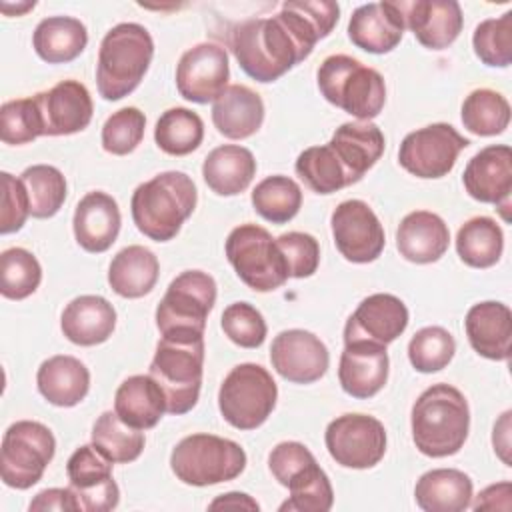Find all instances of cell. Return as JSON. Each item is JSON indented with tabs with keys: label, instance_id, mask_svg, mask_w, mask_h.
Listing matches in <instances>:
<instances>
[{
	"label": "cell",
	"instance_id": "1",
	"mask_svg": "<svg viewBox=\"0 0 512 512\" xmlns=\"http://www.w3.org/2000/svg\"><path fill=\"white\" fill-rule=\"evenodd\" d=\"M412 440L430 458L460 452L468 438L470 410L464 394L450 384H432L412 406Z\"/></svg>",
	"mask_w": 512,
	"mask_h": 512
},
{
	"label": "cell",
	"instance_id": "2",
	"mask_svg": "<svg viewBox=\"0 0 512 512\" xmlns=\"http://www.w3.org/2000/svg\"><path fill=\"white\" fill-rule=\"evenodd\" d=\"M230 46L240 68L258 82H274L306 58L280 14L240 22L232 30Z\"/></svg>",
	"mask_w": 512,
	"mask_h": 512
},
{
	"label": "cell",
	"instance_id": "3",
	"mask_svg": "<svg viewBox=\"0 0 512 512\" xmlns=\"http://www.w3.org/2000/svg\"><path fill=\"white\" fill-rule=\"evenodd\" d=\"M198 200L192 178L178 170H168L140 184L130 200L136 228L154 242H168L184 220L194 212Z\"/></svg>",
	"mask_w": 512,
	"mask_h": 512
},
{
	"label": "cell",
	"instance_id": "4",
	"mask_svg": "<svg viewBox=\"0 0 512 512\" xmlns=\"http://www.w3.org/2000/svg\"><path fill=\"white\" fill-rule=\"evenodd\" d=\"M154 56L150 32L136 22L116 24L106 32L98 50L96 84L104 100H120L134 92Z\"/></svg>",
	"mask_w": 512,
	"mask_h": 512
},
{
	"label": "cell",
	"instance_id": "5",
	"mask_svg": "<svg viewBox=\"0 0 512 512\" xmlns=\"http://www.w3.org/2000/svg\"><path fill=\"white\" fill-rule=\"evenodd\" d=\"M316 78L322 96L358 120L376 118L386 104L382 74L352 56L332 54L324 58Z\"/></svg>",
	"mask_w": 512,
	"mask_h": 512
},
{
	"label": "cell",
	"instance_id": "6",
	"mask_svg": "<svg viewBox=\"0 0 512 512\" xmlns=\"http://www.w3.org/2000/svg\"><path fill=\"white\" fill-rule=\"evenodd\" d=\"M204 336L174 338L162 336L150 362V376L166 396V412L186 414L200 396L204 372Z\"/></svg>",
	"mask_w": 512,
	"mask_h": 512
},
{
	"label": "cell",
	"instance_id": "7",
	"mask_svg": "<svg viewBox=\"0 0 512 512\" xmlns=\"http://www.w3.org/2000/svg\"><path fill=\"white\" fill-rule=\"evenodd\" d=\"M170 468L184 484L212 486L238 478L246 468V452L228 438L190 434L174 446Z\"/></svg>",
	"mask_w": 512,
	"mask_h": 512
},
{
	"label": "cell",
	"instance_id": "8",
	"mask_svg": "<svg viewBox=\"0 0 512 512\" xmlns=\"http://www.w3.org/2000/svg\"><path fill=\"white\" fill-rule=\"evenodd\" d=\"M216 302V282L202 270L178 274L156 308V326L162 336L200 338Z\"/></svg>",
	"mask_w": 512,
	"mask_h": 512
},
{
	"label": "cell",
	"instance_id": "9",
	"mask_svg": "<svg viewBox=\"0 0 512 512\" xmlns=\"http://www.w3.org/2000/svg\"><path fill=\"white\" fill-rule=\"evenodd\" d=\"M278 388L272 374L260 364L234 366L218 390L222 418L238 430H254L272 414Z\"/></svg>",
	"mask_w": 512,
	"mask_h": 512
},
{
	"label": "cell",
	"instance_id": "10",
	"mask_svg": "<svg viewBox=\"0 0 512 512\" xmlns=\"http://www.w3.org/2000/svg\"><path fill=\"white\" fill-rule=\"evenodd\" d=\"M226 258L238 278L256 292H272L288 280L276 238L258 224H240L226 238Z\"/></svg>",
	"mask_w": 512,
	"mask_h": 512
},
{
	"label": "cell",
	"instance_id": "11",
	"mask_svg": "<svg viewBox=\"0 0 512 512\" xmlns=\"http://www.w3.org/2000/svg\"><path fill=\"white\" fill-rule=\"evenodd\" d=\"M56 440L48 426L36 420H18L8 426L0 448L2 482L16 490L32 488L52 462Z\"/></svg>",
	"mask_w": 512,
	"mask_h": 512
},
{
	"label": "cell",
	"instance_id": "12",
	"mask_svg": "<svg viewBox=\"0 0 512 512\" xmlns=\"http://www.w3.org/2000/svg\"><path fill=\"white\" fill-rule=\"evenodd\" d=\"M468 144L470 140L454 126L436 122L404 136L398 150V162L412 176L442 178L454 168L458 154Z\"/></svg>",
	"mask_w": 512,
	"mask_h": 512
},
{
	"label": "cell",
	"instance_id": "13",
	"mask_svg": "<svg viewBox=\"0 0 512 512\" xmlns=\"http://www.w3.org/2000/svg\"><path fill=\"white\" fill-rule=\"evenodd\" d=\"M328 454L344 468L376 466L386 452L384 424L368 414H342L326 426Z\"/></svg>",
	"mask_w": 512,
	"mask_h": 512
},
{
	"label": "cell",
	"instance_id": "14",
	"mask_svg": "<svg viewBox=\"0 0 512 512\" xmlns=\"http://www.w3.org/2000/svg\"><path fill=\"white\" fill-rule=\"evenodd\" d=\"M338 252L354 264L374 262L384 250V228L364 200L340 202L330 218Z\"/></svg>",
	"mask_w": 512,
	"mask_h": 512
},
{
	"label": "cell",
	"instance_id": "15",
	"mask_svg": "<svg viewBox=\"0 0 512 512\" xmlns=\"http://www.w3.org/2000/svg\"><path fill=\"white\" fill-rule=\"evenodd\" d=\"M112 464L94 444H84L72 452L66 474L80 510L108 512L118 506L120 490L112 478Z\"/></svg>",
	"mask_w": 512,
	"mask_h": 512
},
{
	"label": "cell",
	"instance_id": "16",
	"mask_svg": "<svg viewBox=\"0 0 512 512\" xmlns=\"http://www.w3.org/2000/svg\"><path fill=\"white\" fill-rule=\"evenodd\" d=\"M228 76L226 48L214 42H202L180 56L176 66V88L182 98L196 104H208L226 90Z\"/></svg>",
	"mask_w": 512,
	"mask_h": 512
},
{
	"label": "cell",
	"instance_id": "17",
	"mask_svg": "<svg viewBox=\"0 0 512 512\" xmlns=\"http://www.w3.org/2000/svg\"><path fill=\"white\" fill-rule=\"evenodd\" d=\"M270 360L284 380L294 384H312L326 374L330 354L316 334L292 328L282 330L272 340Z\"/></svg>",
	"mask_w": 512,
	"mask_h": 512
},
{
	"label": "cell",
	"instance_id": "18",
	"mask_svg": "<svg viewBox=\"0 0 512 512\" xmlns=\"http://www.w3.org/2000/svg\"><path fill=\"white\" fill-rule=\"evenodd\" d=\"M466 192L484 204H494L508 220L512 192V150L506 144H492L474 154L462 174Z\"/></svg>",
	"mask_w": 512,
	"mask_h": 512
},
{
	"label": "cell",
	"instance_id": "19",
	"mask_svg": "<svg viewBox=\"0 0 512 512\" xmlns=\"http://www.w3.org/2000/svg\"><path fill=\"white\" fill-rule=\"evenodd\" d=\"M408 326L406 304L386 292L364 298L344 326V344L348 342H374L388 346Z\"/></svg>",
	"mask_w": 512,
	"mask_h": 512
},
{
	"label": "cell",
	"instance_id": "20",
	"mask_svg": "<svg viewBox=\"0 0 512 512\" xmlns=\"http://www.w3.org/2000/svg\"><path fill=\"white\" fill-rule=\"evenodd\" d=\"M34 100L42 118V136L76 134L92 120L90 92L78 80H62L50 90L38 92Z\"/></svg>",
	"mask_w": 512,
	"mask_h": 512
},
{
	"label": "cell",
	"instance_id": "21",
	"mask_svg": "<svg viewBox=\"0 0 512 512\" xmlns=\"http://www.w3.org/2000/svg\"><path fill=\"white\" fill-rule=\"evenodd\" d=\"M404 24L414 32L416 40L430 50L450 46L464 24L462 8L456 0H414L398 2Z\"/></svg>",
	"mask_w": 512,
	"mask_h": 512
},
{
	"label": "cell",
	"instance_id": "22",
	"mask_svg": "<svg viewBox=\"0 0 512 512\" xmlns=\"http://www.w3.org/2000/svg\"><path fill=\"white\" fill-rule=\"evenodd\" d=\"M404 16L398 2H370L358 6L348 22V38L360 50L386 54L394 50L404 34Z\"/></svg>",
	"mask_w": 512,
	"mask_h": 512
},
{
	"label": "cell",
	"instance_id": "23",
	"mask_svg": "<svg viewBox=\"0 0 512 512\" xmlns=\"http://www.w3.org/2000/svg\"><path fill=\"white\" fill-rule=\"evenodd\" d=\"M338 380L346 394L352 398H372L388 380V352L386 346L374 342H348L344 344Z\"/></svg>",
	"mask_w": 512,
	"mask_h": 512
},
{
	"label": "cell",
	"instance_id": "24",
	"mask_svg": "<svg viewBox=\"0 0 512 512\" xmlns=\"http://www.w3.org/2000/svg\"><path fill=\"white\" fill-rule=\"evenodd\" d=\"M120 208L106 192H88L74 210V236L76 242L92 254L106 252L120 232Z\"/></svg>",
	"mask_w": 512,
	"mask_h": 512
},
{
	"label": "cell",
	"instance_id": "25",
	"mask_svg": "<svg viewBox=\"0 0 512 512\" xmlns=\"http://www.w3.org/2000/svg\"><path fill=\"white\" fill-rule=\"evenodd\" d=\"M384 144L382 130L370 120L342 124L328 142L346 172L348 184L358 182L380 160Z\"/></svg>",
	"mask_w": 512,
	"mask_h": 512
},
{
	"label": "cell",
	"instance_id": "26",
	"mask_svg": "<svg viewBox=\"0 0 512 512\" xmlns=\"http://www.w3.org/2000/svg\"><path fill=\"white\" fill-rule=\"evenodd\" d=\"M470 346L488 360H508L512 340V312L506 304L486 300L474 304L464 320Z\"/></svg>",
	"mask_w": 512,
	"mask_h": 512
},
{
	"label": "cell",
	"instance_id": "27",
	"mask_svg": "<svg viewBox=\"0 0 512 512\" xmlns=\"http://www.w3.org/2000/svg\"><path fill=\"white\" fill-rule=\"evenodd\" d=\"M450 244L446 222L428 210L406 214L396 230V248L400 256L414 264H430L444 256Z\"/></svg>",
	"mask_w": 512,
	"mask_h": 512
},
{
	"label": "cell",
	"instance_id": "28",
	"mask_svg": "<svg viewBox=\"0 0 512 512\" xmlns=\"http://www.w3.org/2000/svg\"><path fill=\"white\" fill-rule=\"evenodd\" d=\"M116 326L114 306L96 294H84L66 304L60 328L64 336L78 346H96L106 342Z\"/></svg>",
	"mask_w": 512,
	"mask_h": 512
},
{
	"label": "cell",
	"instance_id": "29",
	"mask_svg": "<svg viewBox=\"0 0 512 512\" xmlns=\"http://www.w3.org/2000/svg\"><path fill=\"white\" fill-rule=\"evenodd\" d=\"M212 122L222 136L244 140L260 130L264 122V102L244 84L226 86L212 104Z\"/></svg>",
	"mask_w": 512,
	"mask_h": 512
},
{
	"label": "cell",
	"instance_id": "30",
	"mask_svg": "<svg viewBox=\"0 0 512 512\" xmlns=\"http://www.w3.org/2000/svg\"><path fill=\"white\" fill-rule=\"evenodd\" d=\"M36 384L50 404L70 408L86 398L90 390V372L78 358L58 354L40 364Z\"/></svg>",
	"mask_w": 512,
	"mask_h": 512
},
{
	"label": "cell",
	"instance_id": "31",
	"mask_svg": "<svg viewBox=\"0 0 512 512\" xmlns=\"http://www.w3.org/2000/svg\"><path fill=\"white\" fill-rule=\"evenodd\" d=\"M114 412L124 424L136 430H148L154 428L166 412V396L150 374H136L118 386Z\"/></svg>",
	"mask_w": 512,
	"mask_h": 512
},
{
	"label": "cell",
	"instance_id": "32",
	"mask_svg": "<svg viewBox=\"0 0 512 512\" xmlns=\"http://www.w3.org/2000/svg\"><path fill=\"white\" fill-rule=\"evenodd\" d=\"M256 174L252 152L238 144L214 148L202 164L204 182L218 196H236L244 192Z\"/></svg>",
	"mask_w": 512,
	"mask_h": 512
},
{
	"label": "cell",
	"instance_id": "33",
	"mask_svg": "<svg viewBox=\"0 0 512 512\" xmlns=\"http://www.w3.org/2000/svg\"><path fill=\"white\" fill-rule=\"evenodd\" d=\"M414 498L426 512H462L472 500V480L456 468H434L418 478Z\"/></svg>",
	"mask_w": 512,
	"mask_h": 512
},
{
	"label": "cell",
	"instance_id": "34",
	"mask_svg": "<svg viewBox=\"0 0 512 512\" xmlns=\"http://www.w3.org/2000/svg\"><path fill=\"white\" fill-rule=\"evenodd\" d=\"M278 14L308 58L316 42L326 38L336 26L340 6L332 0H288Z\"/></svg>",
	"mask_w": 512,
	"mask_h": 512
},
{
	"label": "cell",
	"instance_id": "35",
	"mask_svg": "<svg viewBox=\"0 0 512 512\" xmlns=\"http://www.w3.org/2000/svg\"><path fill=\"white\" fill-rule=\"evenodd\" d=\"M160 264L152 250L132 244L122 248L110 262L108 284L122 298H142L158 280Z\"/></svg>",
	"mask_w": 512,
	"mask_h": 512
},
{
	"label": "cell",
	"instance_id": "36",
	"mask_svg": "<svg viewBox=\"0 0 512 512\" xmlns=\"http://www.w3.org/2000/svg\"><path fill=\"white\" fill-rule=\"evenodd\" d=\"M86 44V26L72 16H48L32 34L36 54L48 64H64L78 58Z\"/></svg>",
	"mask_w": 512,
	"mask_h": 512
},
{
	"label": "cell",
	"instance_id": "37",
	"mask_svg": "<svg viewBox=\"0 0 512 512\" xmlns=\"http://www.w3.org/2000/svg\"><path fill=\"white\" fill-rule=\"evenodd\" d=\"M504 250V234L490 216H474L466 220L456 234V252L460 260L472 268L494 266Z\"/></svg>",
	"mask_w": 512,
	"mask_h": 512
},
{
	"label": "cell",
	"instance_id": "38",
	"mask_svg": "<svg viewBox=\"0 0 512 512\" xmlns=\"http://www.w3.org/2000/svg\"><path fill=\"white\" fill-rule=\"evenodd\" d=\"M204 138L202 118L188 108H170L162 112L154 128L158 148L170 156H186L194 152Z\"/></svg>",
	"mask_w": 512,
	"mask_h": 512
},
{
	"label": "cell",
	"instance_id": "39",
	"mask_svg": "<svg viewBox=\"0 0 512 512\" xmlns=\"http://www.w3.org/2000/svg\"><path fill=\"white\" fill-rule=\"evenodd\" d=\"M144 434L120 420L112 410L102 412L92 426V444L110 460L128 464L144 450Z\"/></svg>",
	"mask_w": 512,
	"mask_h": 512
},
{
	"label": "cell",
	"instance_id": "40",
	"mask_svg": "<svg viewBox=\"0 0 512 512\" xmlns=\"http://www.w3.org/2000/svg\"><path fill=\"white\" fill-rule=\"evenodd\" d=\"M510 104L490 88L472 90L462 102V124L476 136H496L508 128Z\"/></svg>",
	"mask_w": 512,
	"mask_h": 512
},
{
	"label": "cell",
	"instance_id": "41",
	"mask_svg": "<svg viewBox=\"0 0 512 512\" xmlns=\"http://www.w3.org/2000/svg\"><path fill=\"white\" fill-rule=\"evenodd\" d=\"M254 210L272 224L290 222L302 206V190L296 180L276 174L256 184L252 190Z\"/></svg>",
	"mask_w": 512,
	"mask_h": 512
},
{
	"label": "cell",
	"instance_id": "42",
	"mask_svg": "<svg viewBox=\"0 0 512 512\" xmlns=\"http://www.w3.org/2000/svg\"><path fill=\"white\" fill-rule=\"evenodd\" d=\"M30 204V216L50 218L66 200V178L50 164L28 166L20 176Z\"/></svg>",
	"mask_w": 512,
	"mask_h": 512
},
{
	"label": "cell",
	"instance_id": "43",
	"mask_svg": "<svg viewBox=\"0 0 512 512\" xmlns=\"http://www.w3.org/2000/svg\"><path fill=\"white\" fill-rule=\"evenodd\" d=\"M294 168L300 180L316 194H332L344 186H350L338 156L328 144L310 146L300 152Z\"/></svg>",
	"mask_w": 512,
	"mask_h": 512
},
{
	"label": "cell",
	"instance_id": "44",
	"mask_svg": "<svg viewBox=\"0 0 512 512\" xmlns=\"http://www.w3.org/2000/svg\"><path fill=\"white\" fill-rule=\"evenodd\" d=\"M286 488L290 498L280 504V512H328L334 504L332 484L318 462L300 470Z\"/></svg>",
	"mask_w": 512,
	"mask_h": 512
},
{
	"label": "cell",
	"instance_id": "45",
	"mask_svg": "<svg viewBox=\"0 0 512 512\" xmlns=\"http://www.w3.org/2000/svg\"><path fill=\"white\" fill-rule=\"evenodd\" d=\"M42 280L40 262L26 248H8L0 254V292L8 300H24Z\"/></svg>",
	"mask_w": 512,
	"mask_h": 512
},
{
	"label": "cell",
	"instance_id": "46",
	"mask_svg": "<svg viewBox=\"0 0 512 512\" xmlns=\"http://www.w3.org/2000/svg\"><path fill=\"white\" fill-rule=\"evenodd\" d=\"M456 352L454 336L442 326H426L418 330L408 344L410 364L422 372H438L450 364Z\"/></svg>",
	"mask_w": 512,
	"mask_h": 512
},
{
	"label": "cell",
	"instance_id": "47",
	"mask_svg": "<svg viewBox=\"0 0 512 512\" xmlns=\"http://www.w3.org/2000/svg\"><path fill=\"white\" fill-rule=\"evenodd\" d=\"M476 56L486 66L506 68L512 62V10L500 18L482 20L472 36Z\"/></svg>",
	"mask_w": 512,
	"mask_h": 512
},
{
	"label": "cell",
	"instance_id": "48",
	"mask_svg": "<svg viewBox=\"0 0 512 512\" xmlns=\"http://www.w3.org/2000/svg\"><path fill=\"white\" fill-rule=\"evenodd\" d=\"M42 136V118L34 98L4 102L0 108V138L4 144H26Z\"/></svg>",
	"mask_w": 512,
	"mask_h": 512
},
{
	"label": "cell",
	"instance_id": "49",
	"mask_svg": "<svg viewBox=\"0 0 512 512\" xmlns=\"http://www.w3.org/2000/svg\"><path fill=\"white\" fill-rule=\"evenodd\" d=\"M144 128V112L134 106L120 108L102 126V148L114 156L130 154L142 142Z\"/></svg>",
	"mask_w": 512,
	"mask_h": 512
},
{
	"label": "cell",
	"instance_id": "50",
	"mask_svg": "<svg viewBox=\"0 0 512 512\" xmlns=\"http://www.w3.org/2000/svg\"><path fill=\"white\" fill-rule=\"evenodd\" d=\"M224 334L242 348H258L266 340L264 316L248 302H234L222 312Z\"/></svg>",
	"mask_w": 512,
	"mask_h": 512
},
{
	"label": "cell",
	"instance_id": "51",
	"mask_svg": "<svg viewBox=\"0 0 512 512\" xmlns=\"http://www.w3.org/2000/svg\"><path fill=\"white\" fill-rule=\"evenodd\" d=\"M284 256L288 278H308L316 272L320 262L318 240L306 232H286L276 238Z\"/></svg>",
	"mask_w": 512,
	"mask_h": 512
},
{
	"label": "cell",
	"instance_id": "52",
	"mask_svg": "<svg viewBox=\"0 0 512 512\" xmlns=\"http://www.w3.org/2000/svg\"><path fill=\"white\" fill-rule=\"evenodd\" d=\"M2 210H0V232L10 234L24 226L30 204L28 194L20 178L12 176L10 172H2Z\"/></svg>",
	"mask_w": 512,
	"mask_h": 512
},
{
	"label": "cell",
	"instance_id": "53",
	"mask_svg": "<svg viewBox=\"0 0 512 512\" xmlns=\"http://www.w3.org/2000/svg\"><path fill=\"white\" fill-rule=\"evenodd\" d=\"M312 462H316L314 454L300 442H280L268 456L270 472L282 486H288V482Z\"/></svg>",
	"mask_w": 512,
	"mask_h": 512
},
{
	"label": "cell",
	"instance_id": "54",
	"mask_svg": "<svg viewBox=\"0 0 512 512\" xmlns=\"http://www.w3.org/2000/svg\"><path fill=\"white\" fill-rule=\"evenodd\" d=\"M30 512H38V510H68V512H76L80 510L76 494L72 492V488H46L42 492H38L34 496V500L28 506Z\"/></svg>",
	"mask_w": 512,
	"mask_h": 512
},
{
	"label": "cell",
	"instance_id": "55",
	"mask_svg": "<svg viewBox=\"0 0 512 512\" xmlns=\"http://www.w3.org/2000/svg\"><path fill=\"white\" fill-rule=\"evenodd\" d=\"M510 496H512L510 482L492 484L476 496V502L472 504V508L474 510H510Z\"/></svg>",
	"mask_w": 512,
	"mask_h": 512
},
{
	"label": "cell",
	"instance_id": "56",
	"mask_svg": "<svg viewBox=\"0 0 512 512\" xmlns=\"http://www.w3.org/2000/svg\"><path fill=\"white\" fill-rule=\"evenodd\" d=\"M508 432H510V410L502 414V418L498 420V424L494 426V450L498 452V456L502 458V462L506 466H510V458H508V450H510V442H508Z\"/></svg>",
	"mask_w": 512,
	"mask_h": 512
},
{
	"label": "cell",
	"instance_id": "57",
	"mask_svg": "<svg viewBox=\"0 0 512 512\" xmlns=\"http://www.w3.org/2000/svg\"><path fill=\"white\" fill-rule=\"evenodd\" d=\"M216 508H244V510H258V502L252 500L248 494L244 492H228V494H222L218 496L216 500L210 502V510H216Z\"/></svg>",
	"mask_w": 512,
	"mask_h": 512
}]
</instances>
